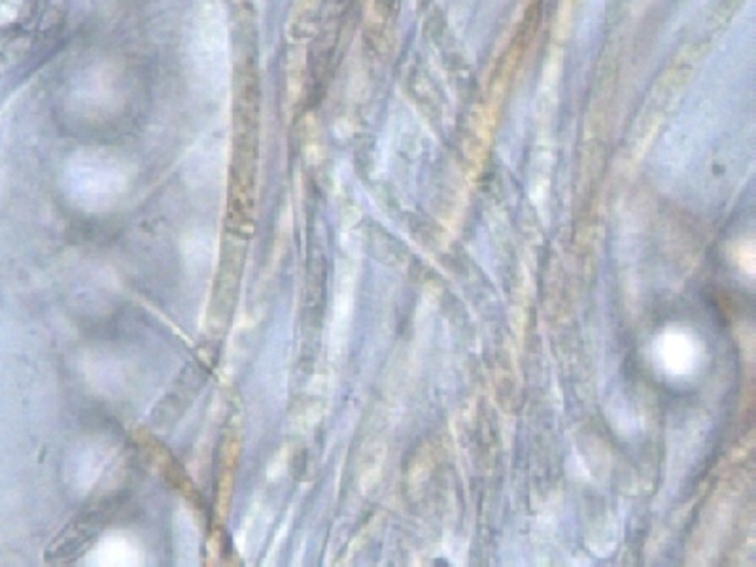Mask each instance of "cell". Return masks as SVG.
I'll use <instances>...</instances> for the list:
<instances>
[{
	"label": "cell",
	"instance_id": "7a4b0ae2",
	"mask_svg": "<svg viewBox=\"0 0 756 567\" xmlns=\"http://www.w3.org/2000/svg\"><path fill=\"white\" fill-rule=\"evenodd\" d=\"M194 75L203 88L217 93L227 84L229 46L226 28L214 7L203 8L194 25Z\"/></svg>",
	"mask_w": 756,
	"mask_h": 567
},
{
	"label": "cell",
	"instance_id": "6da1fadb",
	"mask_svg": "<svg viewBox=\"0 0 756 567\" xmlns=\"http://www.w3.org/2000/svg\"><path fill=\"white\" fill-rule=\"evenodd\" d=\"M69 191L87 208L112 205L126 189L128 176L123 164L106 153H85L69 165Z\"/></svg>",
	"mask_w": 756,
	"mask_h": 567
}]
</instances>
